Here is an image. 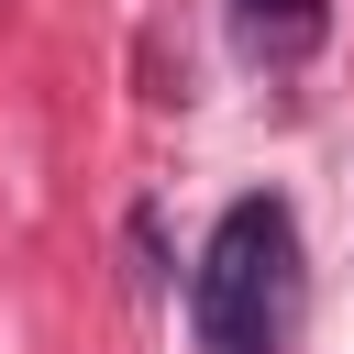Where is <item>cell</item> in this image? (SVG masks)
<instances>
[{"mask_svg":"<svg viewBox=\"0 0 354 354\" xmlns=\"http://www.w3.org/2000/svg\"><path fill=\"white\" fill-rule=\"evenodd\" d=\"M188 321H199V354H288L299 332V210L277 188H243L199 266H188Z\"/></svg>","mask_w":354,"mask_h":354,"instance_id":"1","label":"cell"},{"mask_svg":"<svg viewBox=\"0 0 354 354\" xmlns=\"http://www.w3.org/2000/svg\"><path fill=\"white\" fill-rule=\"evenodd\" d=\"M332 33V0H232V55L243 66H310Z\"/></svg>","mask_w":354,"mask_h":354,"instance_id":"2","label":"cell"}]
</instances>
